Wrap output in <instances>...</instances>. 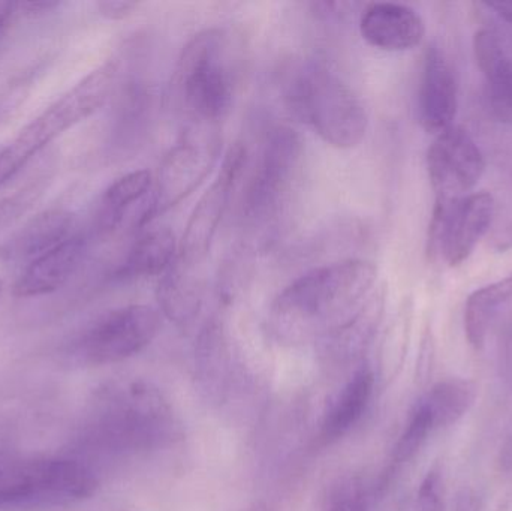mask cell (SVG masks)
<instances>
[{"label":"cell","instance_id":"cell-1","mask_svg":"<svg viewBox=\"0 0 512 511\" xmlns=\"http://www.w3.org/2000/svg\"><path fill=\"white\" fill-rule=\"evenodd\" d=\"M375 264L346 260L304 273L274 300L270 324L283 341L322 339L354 321L369 303Z\"/></svg>","mask_w":512,"mask_h":511},{"label":"cell","instance_id":"cell-2","mask_svg":"<svg viewBox=\"0 0 512 511\" xmlns=\"http://www.w3.org/2000/svg\"><path fill=\"white\" fill-rule=\"evenodd\" d=\"M179 437L170 402L146 381H120L96 393L78 434L86 455L123 456L168 446Z\"/></svg>","mask_w":512,"mask_h":511},{"label":"cell","instance_id":"cell-3","mask_svg":"<svg viewBox=\"0 0 512 511\" xmlns=\"http://www.w3.org/2000/svg\"><path fill=\"white\" fill-rule=\"evenodd\" d=\"M119 75V59L105 60L24 126L0 152V188L14 179L48 144L104 107L116 89Z\"/></svg>","mask_w":512,"mask_h":511},{"label":"cell","instance_id":"cell-4","mask_svg":"<svg viewBox=\"0 0 512 511\" xmlns=\"http://www.w3.org/2000/svg\"><path fill=\"white\" fill-rule=\"evenodd\" d=\"M98 489V474L78 456L0 459V511L74 506Z\"/></svg>","mask_w":512,"mask_h":511},{"label":"cell","instance_id":"cell-5","mask_svg":"<svg viewBox=\"0 0 512 511\" xmlns=\"http://www.w3.org/2000/svg\"><path fill=\"white\" fill-rule=\"evenodd\" d=\"M286 101L295 117L336 149H354L366 137L369 117L360 96L322 65H307L289 81Z\"/></svg>","mask_w":512,"mask_h":511},{"label":"cell","instance_id":"cell-6","mask_svg":"<svg viewBox=\"0 0 512 511\" xmlns=\"http://www.w3.org/2000/svg\"><path fill=\"white\" fill-rule=\"evenodd\" d=\"M227 36L219 29L197 33L180 54L176 81L186 111L197 123L227 116L233 105L234 80L228 66Z\"/></svg>","mask_w":512,"mask_h":511},{"label":"cell","instance_id":"cell-7","mask_svg":"<svg viewBox=\"0 0 512 511\" xmlns=\"http://www.w3.org/2000/svg\"><path fill=\"white\" fill-rule=\"evenodd\" d=\"M219 152L221 140L213 131V125L198 123V129L186 132L185 138L161 162L152 197L138 216V227H147L156 216L189 197L209 176Z\"/></svg>","mask_w":512,"mask_h":511},{"label":"cell","instance_id":"cell-8","mask_svg":"<svg viewBox=\"0 0 512 511\" xmlns=\"http://www.w3.org/2000/svg\"><path fill=\"white\" fill-rule=\"evenodd\" d=\"M161 330V315L152 306L129 305L99 318L78 338L74 356L84 365L104 366L131 359L149 347Z\"/></svg>","mask_w":512,"mask_h":511},{"label":"cell","instance_id":"cell-9","mask_svg":"<svg viewBox=\"0 0 512 511\" xmlns=\"http://www.w3.org/2000/svg\"><path fill=\"white\" fill-rule=\"evenodd\" d=\"M495 210V198L484 191L436 200L427 240L429 254L439 255L451 267L465 263L492 227Z\"/></svg>","mask_w":512,"mask_h":511},{"label":"cell","instance_id":"cell-10","mask_svg":"<svg viewBox=\"0 0 512 511\" xmlns=\"http://www.w3.org/2000/svg\"><path fill=\"white\" fill-rule=\"evenodd\" d=\"M301 156L303 146L294 129L279 126L268 134L243 198L249 219L264 221L279 210L297 177Z\"/></svg>","mask_w":512,"mask_h":511},{"label":"cell","instance_id":"cell-11","mask_svg":"<svg viewBox=\"0 0 512 511\" xmlns=\"http://www.w3.org/2000/svg\"><path fill=\"white\" fill-rule=\"evenodd\" d=\"M246 159L248 152L242 143L231 146L218 177L198 201L179 246L176 263L183 269L192 272L209 255L210 246L224 218L231 195L245 170Z\"/></svg>","mask_w":512,"mask_h":511},{"label":"cell","instance_id":"cell-12","mask_svg":"<svg viewBox=\"0 0 512 511\" xmlns=\"http://www.w3.org/2000/svg\"><path fill=\"white\" fill-rule=\"evenodd\" d=\"M427 171L436 200L471 194L486 171V159L474 138L459 126L436 135L427 152Z\"/></svg>","mask_w":512,"mask_h":511},{"label":"cell","instance_id":"cell-13","mask_svg":"<svg viewBox=\"0 0 512 511\" xmlns=\"http://www.w3.org/2000/svg\"><path fill=\"white\" fill-rule=\"evenodd\" d=\"M459 108L456 75L438 47H430L424 57L418 92V119L429 134L439 135L454 126Z\"/></svg>","mask_w":512,"mask_h":511},{"label":"cell","instance_id":"cell-14","mask_svg":"<svg viewBox=\"0 0 512 511\" xmlns=\"http://www.w3.org/2000/svg\"><path fill=\"white\" fill-rule=\"evenodd\" d=\"M364 41L384 51H406L417 47L426 35L423 17L411 6L372 3L360 18Z\"/></svg>","mask_w":512,"mask_h":511},{"label":"cell","instance_id":"cell-15","mask_svg":"<svg viewBox=\"0 0 512 511\" xmlns=\"http://www.w3.org/2000/svg\"><path fill=\"white\" fill-rule=\"evenodd\" d=\"M75 233V216L65 209L38 213L18 228L0 245V261L8 264H30L71 239Z\"/></svg>","mask_w":512,"mask_h":511},{"label":"cell","instance_id":"cell-16","mask_svg":"<svg viewBox=\"0 0 512 511\" xmlns=\"http://www.w3.org/2000/svg\"><path fill=\"white\" fill-rule=\"evenodd\" d=\"M87 251L84 234L75 233L71 239L27 264L12 293L20 299L47 296L60 290L83 263Z\"/></svg>","mask_w":512,"mask_h":511},{"label":"cell","instance_id":"cell-17","mask_svg":"<svg viewBox=\"0 0 512 511\" xmlns=\"http://www.w3.org/2000/svg\"><path fill=\"white\" fill-rule=\"evenodd\" d=\"M474 50L486 75L493 116L512 125V57L505 50L504 39L492 29L480 30L475 35Z\"/></svg>","mask_w":512,"mask_h":511},{"label":"cell","instance_id":"cell-18","mask_svg":"<svg viewBox=\"0 0 512 511\" xmlns=\"http://www.w3.org/2000/svg\"><path fill=\"white\" fill-rule=\"evenodd\" d=\"M177 242L168 228L143 231L114 273L119 281L164 276L176 261Z\"/></svg>","mask_w":512,"mask_h":511},{"label":"cell","instance_id":"cell-19","mask_svg":"<svg viewBox=\"0 0 512 511\" xmlns=\"http://www.w3.org/2000/svg\"><path fill=\"white\" fill-rule=\"evenodd\" d=\"M375 387V377L369 368H360L325 413L322 420L321 437L325 443H333L345 437L369 407Z\"/></svg>","mask_w":512,"mask_h":511},{"label":"cell","instance_id":"cell-20","mask_svg":"<svg viewBox=\"0 0 512 511\" xmlns=\"http://www.w3.org/2000/svg\"><path fill=\"white\" fill-rule=\"evenodd\" d=\"M230 351L224 332L218 324H210L201 332L195 353V378L204 398L221 402L230 380Z\"/></svg>","mask_w":512,"mask_h":511},{"label":"cell","instance_id":"cell-21","mask_svg":"<svg viewBox=\"0 0 512 511\" xmlns=\"http://www.w3.org/2000/svg\"><path fill=\"white\" fill-rule=\"evenodd\" d=\"M512 300V275L486 285L469 296L465 308V332L475 350H483L499 318Z\"/></svg>","mask_w":512,"mask_h":511},{"label":"cell","instance_id":"cell-22","mask_svg":"<svg viewBox=\"0 0 512 511\" xmlns=\"http://www.w3.org/2000/svg\"><path fill=\"white\" fill-rule=\"evenodd\" d=\"M478 387L466 378H448L430 387L418 401L421 402L436 431L456 425L477 401Z\"/></svg>","mask_w":512,"mask_h":511},{"label":"cell","instance_id":"cell-23","mask_svg":"<svg viewBox=\"0 0 512 511\" xmlns=\"http://www.w3.org/2000/svg\"><path fill=\"white\" fill-rule=\"evenodd\" d=\"M152 186V174L146 170L132 171L111 183L110 188L102 195L96 215L99 233L108 234L116 230L131 206L152 192Z\"/></svg>","mask_w":512,"mask_h":511},{"label":"cell","instance_id":"cell-24","mask_svg":"<svg viewBox=\"0 0 512 511\" xmlns=\"http://www.w3.org/2000/svg\"><path fill=\"white\" fill-rule=\"evenodd\" d=\"M200 300L197 279L174 261L159 284V302L165 314L176 323H189L197 315Z\"/></svg>","mask_w":512,"mask_h":511},{"label":"cell","instance_id":"cell-25","mask_svg":"<svg viewBox=\"0 0 512 511\" xmlns=\"http://www.w3.org/2000/svg\"><path fill=\"white\" fill-rule=\"evenodd\" d=\"M51 179L53 176L50 173L39 174L29 180L26 185L0 200V233L20 221L41 200L50 186Z\"/></svg>","mask_w":512,"mask_h":511},{"label":"cell","instance_id":"cell-26","mask_svg":"<svg viewBox=\"0 0 512 511\" xmlns=\"http://www.w3.org/2000/svg\"><path fill=\"white\" fill-rule=\"evenodd\" d=\"M433 432H436L435 425L426 408L418 401L412 408L408 423L394 447L393 464L403 465L414 459Z\"/></svg>","mask_w":512,"mask_h":511},{"label":"cell","instance_id":"cell-27","mask_svg":"<svg viewBox=\"0 0 512 511\" xmlns=\"http://www.w3.org/2000/svg\"><path fill=\"white\" fill-rule=\"evenodd\" d=\"M325 511H367L363 483L357 477H343L331 486Z\"/></svg>","mask_w":512,"mask_h":511},{"label":"cell","instance_id":"cell-28","mask_svg":"<svg viewBox=\"0 0 512 511\" xmlns=\"http://www.w3.org/2000/svg\"><path fill=\"white\" fill-rule=\"evenodd\" d=\"M493 332H496L499 374L504 383L512 389V300Z\"/></svg>","mask_w":512,"mask_h":511},{"label":"cell","instance_id":"cell-29","mask_svg":"<svg viewBox=\"0 0 512 511\" xmlns=\"http://www.w3.org/2000/svg\"><path fill=\"white\" fill-rule=\"evenodd\" d=\"M415 511H445L441 473L430 471L421 483Z\"/></svg>","mask_w":512,"mask_h":511},{"label":"cell","instance_id":"cell-30","mask_svg":"<svg viewBox=\"0 0 512 511\" xmlns=\"http://www.w3.org/2000/svg\"><path fill=\"white\" fill-rule=\"evenodd\" d=\"M33 71L29 74H23L21 77L14 78L5 89L0 93V123L8 119L12 111L20 107L21 102L29 93V87L32 86Z\"/></svg>","mask_w":512,"mask_h":511},{"label":"cell","instance_id":"cell-31","mask_svg":"<svg viewBox=\"0 0 512 511\" xmlns=\"http://www.w3.org/2000/svg\"><path fill=\"white\" fill-rule=\"evenodd\" d=\"M481 8L486 9V15L496 24L493 32L498 33L502 39L512 41V2L480 3Z\"/></svg>","mask_w":512,"mask_h":511},{"label":"cell","instance_id":"cell-32","mask_svg":"<svg viewBox=\"0 0 512 511\" xmlns=\"http://www.w3.org/2000/svg\"><path fill=\"white\" fill-rule=\"evenodd\" d=\"M140 3L129 0H102L96 3L99 14L111 21L125 20L138 8Z\"/></svg>","mask_w":512,"mask_h":511},{"label":"cell","instance_id":"cell-33","mask_svg":"<svg viewBox=\"0 0 512 511\" xmlns=\"http://www.w3.org/2000/svg\"><path fill=\"white\" fill-rule=\"evenodd\" d=\"M62 3L56 0H36V2L17 3V12L29 15V17H39V15L50 14L60 8Z\"/></svg>","mask_w":512,"mask_h":511},{"label":"cell","instance_id":"cell-34","mask_svg":"<svg viewBox=\"0 0 512 511\" xmlns=\"http://www.w3.org/2000/svg\"><path fill=\"white\" fill-rule=\"evenodd\" d=\"M498 467L502 473L512 474V434L499 450Z\"/></svg>","mask_w":512,"mask_h":511},{"label":"cell","instance_id":"cell-35","mask_svg":"<svg viewBox=\"0 0 512 511\" xmlns=\"http://www.w3.org/2000/svg\"><path fill=\"white\" fill-rule=\"evenodd\" d=\"M17 12V3L0 2V36L8 29L9 23Z\"/></svg>","mask_w":512,"mask_h":511},{"label":"cell","instance_id":"cell-36","mask_svg":"<svg viewBox=\"0 0 512 511\" xmlns=\"http://www.w3.org/2000/svg\"><path fill=\"white\" fill-rule=\"evenodd\" d=\"M237 511H273L264 501H256V503L249 504V506L243 507V509Z\"/></svg>","mask_w":512,"mask_h":511},{"label":"cell","instance_id":"cell-37","mask_svg":"<svg viewBox=\"0 0 512 511\" xmlns=\"http://www.w3.org/2000/svg\"><path fill=\"white\" fill-rule=\"evenodd\" d=\"M9 435L5 432V426L0 423V453L5 452L6 446H8Z\"/></svg>","mask_w":512,"mask_h":511},{"label":"cell","instance_id":"cell-38","mask_svg":"<svg viewBox=\"0 0 512 511\" xmlns=\"http://www.w3.org/2000/svg\"><path fill=\"white\" fill-rule=\"evenodd\" d=\"M2 291H3V282L0 281V296H2Z\"/></svg>","mask_w":512,"mask_h":511}]
</instances>
